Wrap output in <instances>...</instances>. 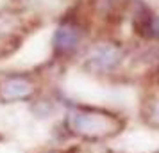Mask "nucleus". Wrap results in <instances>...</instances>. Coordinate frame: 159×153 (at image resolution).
<instances>
[{"mask_svg":"<svg viewBox=\"0 0 159 153\" xmlns=\"http://www.w3.org/2000/svg\"><path fill=\"white\" fill-rule=\"evenodd\" d=\"M68 130L86 139V141H104L116 135L122 130V119L111 112L91 107H77L66 116Z\"/></svg>","mask_w":159,"mask_h":153,"instance_id":"f257e3e1","label":"nucleus"},{"mask_svg":"<svg viewBox=\"0 0 159 153\" xmlns=\"http://www.w3.org/2000/svg\"><path fill=\"white\" fill-rule=\"evenodd\" d=\"M38 95V80L25 71L0 73V103L29 102Z\"/></svg>","mask_w":159,"mask_h":153,"instance_id":"f03ea898","label":"nucleus"},{"mask_svg":"<svg viewBox=\"0 0 159 153\" xmlns=\"http://www.w3.org/2000/svg\"><path fill=\"white\" fill-rule=\"evenodd\" d=\"M82 39V27L77 22L61 23L54 34V50L59 55H70L79 48Z\"/></svg>","mask_w":159,"mask_h":153,"instance_id":"7ed1b4c3","label":"nucleus"},{"mask_svg":"<svg viewBox=\"0 0 159 153\" xmlns=\"http://www.w3.org/2000/svg\"><path fill=\"white\" fill-rule=\"evenodd\" d=\"M132 25H134L136 34H139L145 39H159V20L143 4H138Z\"/></svg>","mask_w":159,"mask_h":153,"instance_id":"20e7f679","label":"nucleus"},{"mask_svg":"<svg viewBox=\"0 0 159 153\" xmlns=\"http://www.w3.org/2000/svg\"><path fill=\"white\" fill-rule=\"evenodd\" d=\"M120 50L113 45H98L88 57V68L93 71H107L120 61Z\"/></svg>","mask_w":159,"mask_h":153,"instance_id":"39448f33","label":"nucleus"}]
</instances>
